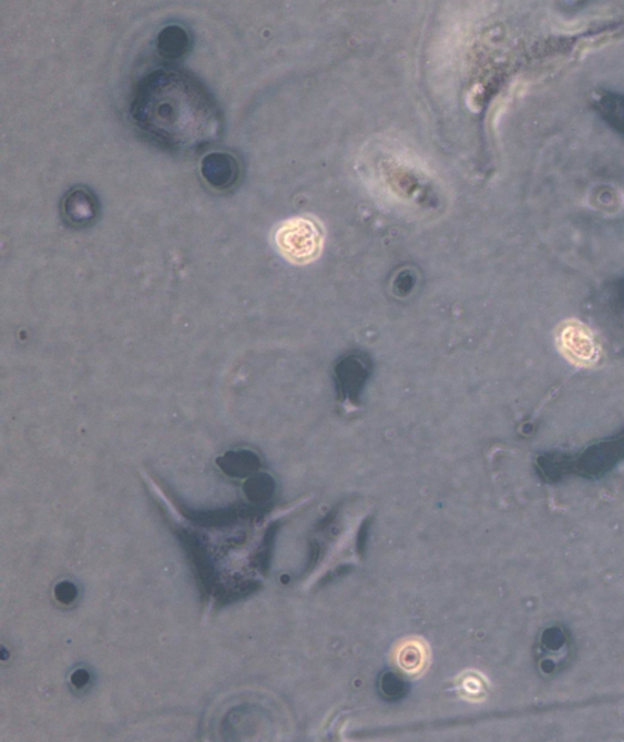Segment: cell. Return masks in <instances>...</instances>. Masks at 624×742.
Returning a JSON list of instances; mask_svg holds the SVG:
<instances>
[{
  "instance_id": "6da1fadb",
  "label": "cell",
  "mask_w": 624,
  "mask_h": 742,
  "mask_svg": "<svg viewBox=\"0 0 624 742\" xmlns=\"http://www.w3.org/2000/svg\"><path fill=\"white\" fill-rule=\"evenodd\" d=\"M131 117L147 136L171 149H196L221 135L219 109L206 87L175 69L160 68L139 81Z\"/></svg>"
},
{
  "instance_id": "7a4b0ae2",
  "label": "cell",
  "mask_w": 624,
  "mask_h": 742,
  "mask_svg": "<svg viewBox=\"0 0 624 742\" xmlns=\"http://www.w3.org/2000/svg\"><path fill=\"white\" fill-rule=\"evenodd\" d=\"M276 246L293 264H308L320 256L323 232L319 223L308 218L286 220L276 231Z\"/></svg>"
},
{
  "instance_id": "3957f363",
  "label": "cell",
  "mask_w": 624,
  "mask_h": 742,
  "mask_svg": "<svg viewBox=\"0 0 624 742\" xmlns=\"http://www.w3.org/2000/svg\"><path fill=\"white\" fill-rule=\"evenodd\" d=\"M200 171L204 180L215 190L231 188L240 178L237 160L229 154L215 151L201 160Z\"/></svg>"
},
{
  "instance_id": "277c9868",
  "label": "cell",
  "mask_w": 624,
  "mask_h": 742,
  "mask_svg": "<svg viewBox=\"0 0 624 742\" xmlns=\"http://www.w3.org/2000/svg\"><path fill=\"white\" fill-rule=\"evenodd\" d=\"M589 100L596 113L624 137V95L596 89L590 94Z\"/></svg>"
},
{
  "instance_id": "5b68a950",
  "label": "cell",
  "mask_w": 624,
  "mask_h": 742,
  "mask_svg": "<svg viewBox=\"0 0 624 742\" xmlns=\"http://www.w3.org/2000/svg\"><path fill=\"white\" fill-rule=\"evenodd\" d=\"M63 212L74 226H86L98 215L97 200L86 188H74L64 198Z\"/></svg>"
},
{
  "instance_id": "8992f818",
  "label": "cell",
  "mask_w": 624,
  "mask_h": 742,
  "mask_svg": "<svg viewBox=\"0 0 624 742\" xmlns=\"http://www.w3.org/2000/svg\"><path fill=\"white\" fill-rule=\"evenodd\" d=\"M191 37L186 29L178 25L162 28L157 39L158 52L168 59H178L187 53Z\"/></svg>"
},
{
  "instance_id": "52a82bcc",
  "label": "cell",
  "mask_w": 624,
  "mask_h": 742,
  "mask_svg": "<svg viewBox=\"0 0 624 742\" xmlns=\"http://www.w3.org/2000/svg\"><path fill=\"white\" fill-rule=\"evenodd\" d=\"M181 538L194 568H196L203 587L206 588L207 592H211L213 584V568L206 551H204L200 542L196 536L188 533H183Z\"/></svg>"
},
{
  "instance_id": "ba28073f",
  "label": "cell",
  "mask_w": 624,
  "mask_h": 742,
  "mask_svg": "<svg viewBox=\"0 0 624 742\" xmlns=\"http://www.w3.org/2000/svg\"><path fill=\"white\" fill-rule=\"evenodd\" d=\"M54 594L60 604L70 605L77 597V588L73 583L63 582L57 585Z\"/></svg>"
},
{
  "instance_id": "9c48e42d",
  "label": "cell",
  "mask_w": 624,
  "mask_h": 742,
  "mask_svg": "<svg viewBox=\"0 0 624 742\" xmlns=\"http://www.w3.org/2000/svg\"><path fill=\"white\" fill-rule=\"evenodd\" d=\"M71 681H73V684L76 688H84L88 684L89 681V674L87 670L85 669H78L76 672L71 677Z\"/></svg>"
}]
</instances>
